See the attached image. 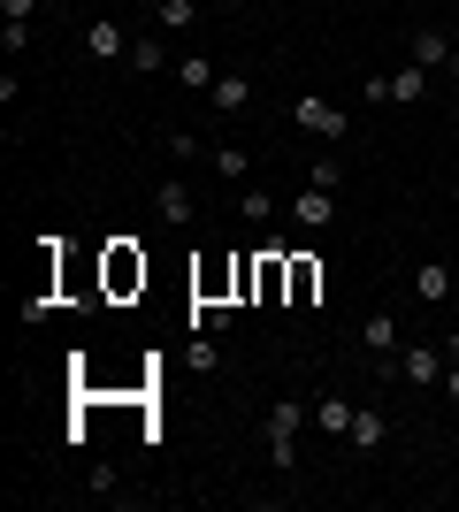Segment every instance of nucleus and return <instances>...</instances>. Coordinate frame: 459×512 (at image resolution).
<instances>
[{"instance_id": "1", "label": "nucleus", "mask_w": 459, "mask_h": 512, "mask_svg": "<svg viewBox=\"0 0 459 512\" xmlns=\"http://www.w3.org/2000/svg\"><path fill=\"white\" fill-rule=\"evenodd\" d=\"M299 428H306V398H276V406H268V467L276 474H291L299 467Z\"/></svg>"}, {"instance_id": "2", "label": "nucleus", "mask_w": 459, "mask_h": 512, "mask_svg": "<svg viewBox=\"0 0 459 512\" xmlns=\"http://www.w3.org/2000/svg\"><path fill=\"white\" fill-rule=\"evenodd\" d=\"M291 123L306 130V138H322V146H337V138H345V107H329V100H314V92H306V100H291Z\"/></svg>"}, {"instance_id": "3", "label": "nucleus", "mask_w": 459, "mask_h": 512, "mask_svg": "<svg viewBox=\"0 0 459 512\" xmlns=\"http://www.w3.org/2000/svg\"><path fill=\"white\" fill-rule=\"evenodd\" d=\"M429 77L437 69H421V62H406V69H391V77H368V100H391V107H414L421 92H429Z\"/></svg>"}, {"instance_id": "4", "label": "nucleus", "mask_w": 459, "mask_h": 512, "mask_svg": "<svg viewBox=\"0 0 459 512\" xmlns=\"http://www.w3.org/2000/svg\"><path fill=\"white\" fill-rule=\"evenodd\" d=\"M291 222H299V230H329V222H337V192L306 176V192H291Z\"/></svg>"}, {"instance_id": "5", "label": "nucleus", "mask_w": 459, "mask_h": 512, "mask_svg": "<svg viewBox=\"0 0 459 512\" xmlns=\"http://www.w3.org/2000/svg\"><path fill=\"white\" fill-rule=\"evenodd\" d=\"M391 375H398V383H444V352H437V344H398Z\"/></svg>"}, {"instance_id": "6", "label": "nucleus", "mask_w": 459, "mask_h": 512, "mask_svg": "<svg viewBox=\"0 0 459 512\" xmlns=\"http://www.w3.org/2000/svg\"><path fill=\"white\" fill-rule=\"evenodd\" d=\"M85 54L92 62H131V31H123L115 16H92L85 23Z\"/></svg>"}, {"instance_id": "7", "label": "nucleus", "mask_w": 459, "mask_h": 512, "mask_svg": "<svg viewBox=\"0 0 459 512\" xmlns=\"http://www.w3.org/2000/svg\"><path fill=\"white\" fill-rule=\"evenodd\" d=\"M153 214H161V230H192V214H199L192 184H153Z\"/></svg>"}, {"instance_id": "8", "label": "nucleus", "mask_w": 459, "mask_h": 512, "mask_svg": "<svg viewBox=\"0 0 459 512\" xmlns=\"http://www.w3.org/2000/svg\"><path fill=\"white\" fill-rule=\"evenodd\" d=\"M207 107H215V115H245V107H253V77H245V69H222Z\"/></svg>"}, {"instance_id": "9", "label": "nucleus", "mask_w": 459, "mask_h": 512, "mask_svg": "<svg viewBox=\"0 0 459 512\" xmlns=\"http://www.w3.org/2000/svg\"><path fill=\"white\" fill-rule=\"evenodd\" d=\"M406 54H414L421 69H452V54H459V46H444V31H437V23H414V39H406Z\"/></svg>"}, {"instance_id": "10", "label": "nucleus", "mask_w": 459, "mask_h": 512, "mask_svg": "<svg viewBox=\"0 0 459 512\" xmlns=\"http://www.w3.org/2000/svg\"><path fill=\"white\" fill-rule=\"evenodd\" d=\"M360 344H368L375 360H398V344H406V337H398V314H391V306H383V314H368V321H360Z\"/></svg>"}, {"instance_id": "11", "label": "nucleus", "mask_w": 459, "mask_h": 512, "mask_svg": "<svg viewBox=\"0 0 459 512\" xmlns=\"http://www.w3.org/2000/svg\"><path fill=\"white\" fill-rule=\"evenodd\" d=\"M452 291H459V276H452V268H444V260H421V268H414V299L444 306V299H452Z\"/></svg>"}, {"instance_id": "12", "label": "nucleus", "mask_w": 459, "mask_h": 512, "mask_svg": "<svg viewBox=\"0 0 459 512\" xmlns=\"http://www.w3.org/2000/svg\"><path fill=\"white\" fill-rule=\"evenodd\" d=\"M383 436H391V428H383V413H375V406H360V413H352V428H345L352 451H383Z\"/></svg>"}, {"instance_id": "13", "label": "nucleus", "mask_w": 459, "mask_h": 512, "mask_svg": "<svg viewBox=\"0 0 459 512\" xmlns=\"http://www.w3.org/2000/svg\"><path fill=\"white\" fill-rule=\"evenodd\" d=\"M352 413H360V406H345L337 390H322V398H314V421H322L329 436H345V428H352Z\"/></svg>"}, {"instance_id": "14", "label": "nucleus", "mask_w": 459, "mask_h": 512, "mask_svg": "<svg viewBox=\"0 0 459 512\" xmlns=\"http://www.w3.org/2000/svg\"><path fill=\"white\" fill-rule=\"evenodd\" d=\"M131 62H138V77H146V69H176V54L153 39V31H138V39H131Z\"/></svg>"}, {"instance_id": "15", "label": "nucleus", "mask_w": 459, "mask_h": 512, "mask_svg": "<svg viewBox=\"0 0 459 512\" xmlns=\"http://www.w3.org/2000/svg\"><path fill=\"white\" fill-rule=\"evenodd\" d=\"M153 23H161V31H192V23H199V0H153Z\"/></svg>"}, {"instance_id": "16", "label": "nucleus", "mask_w": 459, "mask_h": 512, "mask_svg": "<svg viewBox=\"0 0 459 512\" xmlns=\"http://www.w3.org/2000/svg\"><path fill=\"white\" fill-rule=\"evenodd\" d=\"M215 77H222V69L199 62V54H184V62H176V85H184V92H215Z\"/></svg>"}, {"instance_id": "17", "label": "nucleus", "mask_w": 459, "mask_h": 512, "mask_svg": "<svg viewBox=\"0 0 459 512\" xmlns=\"http://www.w3.org/2000/svg\"><path fill=\"white\" fill-rule=\"evenodd\" d=\"M207 161H215V176H253V153L245 146H207Z\"/></svg>"}, {"instance_id": "18", "label": "nucleus", "mask_w": 459, "mask_h": 512, "mask_svg": "<svg viewBox=\"0 0 459 512\" xmlns=\"http://www.w3.org/2000/svg\"><path fill=\"white\" fill-rule=\"evenodd\" d=\"M314 291H322V268H314V260L299 253V260H291V299L306 306V299H314Z\"/></svg>"}, {"instance_id": "19", "label": "nucleus", "mask_w": 459, "mask_h": 512, "mask_svg": "<svg viewBox=\"0 0 459 512\" xmlns=\"http://www.w3.org/2000/svg\"><path fill=\"white\" fill-rule=\"evenodd\" d=\"M0 46H8V62H23V54H31V23H8V31H0Z\"/></svg>"}, {"instance_id": "20", "label": "nucleus", "mask_w": 459, "mask_h": 512, "mask_svg": "<svg viewBox=\"0 0 459 512\" xmlns=\"http://www.w3.org/2000/svg\"><path fill=\"white\" fill-rule=\"evenodd\" d=\"M161 146H169L176 161H199V138H192V130H161Z\"/></svg>"}, {"instance_id": "21", "label": "nucleus", "mask_w": 459, "mask_h": 512, "mask_svg": "<svg viewBox=\"0 0 459 512\" xmlns=\"http://www.w3.org/2000/svg\"><path fill=\"white\" fill-rule=\"evenodd\" d=\"M39 16V0H0V23H31Z\"/></svg>"}, {"instance_id": "22", "label": "nucleus", "mask_w": 459, "mask_h": 512, "mask_svg": "<svg viewBox=\"0 0 459 512\" xmlns=\"http://www.w3.org/2000/svg\"><path fill=\"white\" fill-rule=\"evenodd\" d=\"M444 398L459 406V360H444Z\"/></svg>"}, {"instance_id": "23", "label": "nucleus", "mask_w": 459, "mask_h": 512, "mask_svg": "<svg viewBox=\"0 0 459 512\" xmlns=\"http://www.w3.org/2000/svg\"><path fill=\"white\" fill-rule=\"evenodd\" d=\"M444 360H459V321H452V329H444Z\"/></svg>"}, {"instance_id": "24", "label": "nucleus", "mask_w": 459, "mask_h": 512, "mask_svg": "<svg viewBox=\"0 0 459 512\" xmlns=\"http://www.w3.org/2000/svg\"><path fill=\"white\" fill-rule=\"evenodd\" d=\"M215 8H245V0H215Z\"/></svg>"}, {"instance_id": "25", "label": "nucleus", "mask_w": 459, "mask_h": 512, "mask_svg": "<svg viewBox=\"0 0 459 512\" xmlns=\"http://www.w3.org/2000/svg\"><path fill=\"white\" fill-rule=\"evenodd\" d=\"M452 46H459V16H452Z\"/></svg>"}]
</instances>
